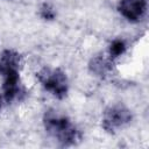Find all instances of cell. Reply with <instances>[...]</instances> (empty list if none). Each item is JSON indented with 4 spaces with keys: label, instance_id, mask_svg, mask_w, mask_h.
Here are the masks:
<instances>
[{
    "label": "cell",
    "instance_id": "6da1fadb",
    "mask_svg": "<svg viewBox=\"0 0 149 149\" xmlns=\"http://www.w3.org/2000/svg\"><path fill=\"white\" fill-rule=\"evenodd\" d=\"M21 56L14 50H3L0 55V74L3 77V98L7 102L13 101L22 93L20 81Z\"/></svg>",
    "mask_w": 149,
    "mask_h": 149
},
{
    "label": "cell",
    "instance_id": "7a4b0ae2",
    "mask_svg": "<svg viewBox=\"0 0 149 149\" xmlns=\"http://www.w3.org/2000/svg\"><path fill=\"white\" fill-rule=\"evenodd\" d=\"M44 127L45 130L62 146H72L80 140L79 130L65 116L48 113L44 118Z\"/></svg>",
    "mask_w": 149,
    "mask_h": 149
},
{
    "label": "cell",
    "instance_id": "3957f363",
    "mask_svg": "<svg viewBox=\"0 0 149 149\" xmlns=\"http://www.w3.org/2000/svg\"><path fill=\"white\" fill-rule=\"evenodd\" d=\"M37 78L42 86L52 93L56 98L62 99L68 93V79L65 73L59 69L44 68L37 73Z\"/></svg>",
    "mask_w": 149,
    "mask_h": 149
},
{
    "label": "cell",
    "instance_id": "277c9868",
    "mask_svg": "<svg viewBox=\"0 0 149 149\" xmlns=\"http://www.w3.org/2000/svg\"><path fill=\"white\" fill-rule=\"evenodd\" d=\"M132 120V113L122 105H114L104 112L102 128L108 133H114L118 129L128 125Z\"/></svg>",
    "mask_w": 149,
    "mask_h": 149
},
{
    "label": "cell",
    "instance_id": "5b68a950",
    "mask_svg": "<svg viewBox=\"0 0 149 149\" xmlns=\"http://www.w3.org/2000/svg\"><path fill=\"white\" fill-rule=\"evenodd\" d=\"M118 9L130 22L140 21L147 10V0H120Z\"/></svg>",
    "mask_w": 149,
    "mask_h": 149
},
{
    "label": "cell",
    "instance_id": "8992f818",
    "mask_svg": "<svg viewBox=\"0 0 149 149\" xmlns=\"http://www.w3.org/2000/svg\"><path fill=\"white\" fill-rule=\"evenodd\" d=\"M90 68H91L92 72H94L95 74L104 76L111 70V63H109V61H107L104 57H95L92 59Z\"/></svg>",
    "mask_w": 149,
    "mask_h": 149
},
{
    "label": "cell",
    "instance_id": "52a82bcc",
    "mask_svg": "<svg viewBox=\"0 0 149 149\" xmlns=\"http://www.w3.org/2000/svg\"><path fill=\"white\" fill-rule=\"evenodd\" d=\"M126 48L127 47H126L125 41H122L120 38L114 40L109 45V56H111V58L113 59V58H116V57H120L121 55H123L125 51H126Z\"/></svg>",
    "mask_w": 149,
    "mask_h": 149
},
{
    "label": "cell",
    "instance_id": "ba28073f",
    "mask_svg": "<svg viewBox=\"0 0 149 149\" xmlns=\"http://www.w3.org/2000/svg\"><path fill=\"white\" fill-rule=\"evenodd\" d=\"M41 16L45 20H51L55 16V12L49 5H43V7L41 8Z\"/></svg>",
    "mask_w": 149,
    "mask_h": 149
},
{
    "label": "cell",
    "instance_id": "9c48e42d",
    "mask_svg": "<svg viewBox=\"0 0 149 149\" xmlns=\"http://www.w3.org/2000/svg\"><path fill=\"white\" fill-rule=\"evenodd\" d=\"M0 107H1V98H0Z\"/></svg>",
    "mask_w": 149,
    "mask_h": 149
}]
</instances>
